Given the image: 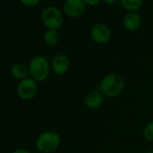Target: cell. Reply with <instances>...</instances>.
<instances>
[{
	"label": "cell",
	"instance_id": "cell-8",
	"mask_svg": "<svg viewBox=\"0 0 153 153\" xmlns=\"http://www.w3.org/2000/svg\"><path fill=\"white\" fill-rule=\"evenodd\" d=\"M86 4L83 0H66L63 5V12L68 17H79L85 12Z\"/></svg>",
	"mask_w": 153,
	"mask_h": 153
},
{
	"label": "cell",
	"instance_id": "cell-3",
	"mask_svg": "<svg viewBox=\"0 0 153 153\" xmlns=\"http://www.w3.org/2000/svg\"><path fill=\"white\" fill-rule=\"evenodd\" d=\"M61 143L60 135L51 130L42 132L36 139V149L42 153H52L59 149Z\"/></svg>",
	"mask_w": 153,
	"mask_h": 153
},
{
	"label": "cell",
	"instance_id": "cell-1",
	"mask_svg": "<svg viewBox=\"0 0 153 153\" xmlns=\"http://www.w3.org/2000/svg\"><path fill=\"white\" fill-rule=\"evenodd\" d=\"M125 88V80L123 76L116 72L106 74L101 79L97 89L109 98H116L120 97Z\"/></svg>",
	"mask_w": 153,
	"mask_h": 153
},
{
	"label": "cell",
	"instance_id": "cell-18",
	"mask_svg": "<svg viewBox=\"0 0 153 153\" xmlns=\"http://www.w3.org/2000/svg\"><path fill=\"white\" fill-rule=\"evenodd\" d=\"M104 3H105L106 5H113L116 0H103Z\"/></svg>",
	"mask_w": 153,
	"mask_h": 153
},
{
	"label": "cell",
	"instance_id": "cell-14",
	"mask_svg": "<svg viewBox=\"0 0 153 153\" xmlns=\"http://www.w3.org/2000/svg\"><path fill=\"white\" fill-rule=\"evenodd\" d=\"M142 136L145 140L149 142H153V121L146 123L142 130Z\"/></svg>",
	"mask_w": 153,
	"mask_h": 153
},
{
	"label": "cell",
	"instance_id": "cell-4",
	"mask_svg": "<svg viewBox=\"0 0 153 153\" xmlns=\"http://www.w3.org/2000/svg\"><path fill=\"white\" fill-rule=\"evenodd\" d=\"M42 19L44 25L49 30L57 31L63 24V16L61 12L54 7H46L42 13Z\"/></svg>",
	"mask_w": 153,
	"mask_h": 153
},
{
	"label": "cell",
	"instance_id": "cell-2",
	"mask_svg": "<svg viewBox=\"0 0 153 153\" xmlns=\"http://www.w3.org/2000/svg\"><path fill=\"white\" fill-rule=\"evenodd\" d=\"M30 78L36 82H43L50 76L51 67L48 59L43 56H36L31 59L28 65Z\"/></svg>",
	"mask_w": 153,
	"mask_h": 153
},
{
	"label": "cell",
	"instance_id": "cell-15",
	"mask_svg": "<svg viewBox=\"0 0 153 153\" xmlns=\"http://www.w3.org/2000/svg\"><path fill=\"white\" fill-rule=\"evenodd\" d=\"M20 1L26 7H35L40 3V0H20Z\"/></svg>",
	"mask_w": 153,
	"mask_h": 153
},
{
	"label": "cell",
	"instance_id": "cell-9",
	"mask_svg": "<svg viewBox=\"0 0 153 153\" xmlns=\"http://www.w3.org/2000/svg\"><path fill=\"white\" fill-rule=\"evenodd\" d=\"M105 96L98 90H91L86 94L84 97V105L90 110L99 109L105 102Z\"/></svg>",
	"mask_w": 153,
	"mask_h": 153
},
{
	"label": "cell",
	"instance_id": "cell-17",
	"mask_svg": "<svg viewBox=\"0 0 153 153\" xmlns=\"http://www.w3.org/2000/svg\"><path fill=\"white\" fill-rule=\"evenodd\" d=\"M12 153H31V151L26 149H16Z\"/></svg>",
	"mask_w": 153,
	"mask_h": 153
},
{
	"label": "cell",
	"instance_id": "cell-20",
	"mask_svg": "<svg viewBox=\"0 0 153 153\" xmlns=\"http://www.w3.org/2000/svg\"><path fill=\"white\" fill-rule=\"evenodd\" d=\"M152 11H153V9H152Z\"/></svg>",
	"mask_w": 153,
	"mask_h": 153
},
{
	"label": "cell",
	"instance_id": "cell-5",
	"mask_svg": "<svg viewBox=\"0 0 153 153\" xmlns=\"http://www.w3.org/2000/svg\"><path fill=\"white\" fill-rule=\"evenodd\" d=\"M37 92L38 82H36L32 78H27L19 81L16 88L17 96L25 101H28L34 98L37 95Z\"/></svg>",
	"mask_w": 153,
	"mask_h": 153
},
{
	"label": "cell",
	"instance_id": "cell-6",
	"mask_svg": "<svg viewBox=\"0 0 153 153\" xmlns=\"http://www.w3.org/2000/svg\"><path fill=\"white\" fill-rule=\"evenodd\" d=\"M92 40L97 44H105L111 40V30L105 24H96L90 30Z\"/></svg>",
	"mask_w": 153,
	"mask_h": 153
},
{
	"label": "cell",
	"instance_id": "cell-13",
	"mask_svg": "<svg viewBox=\"0 0 153 153\" xmlns=\"http://www.w3.org/2000/svg\"><path fill=\"white\" fill-rule=\"evenodd\" d=\"M143 0H121V5L128 11H137L142 6Z\"/></svg>",
	"mask_w": 153,
	"mask_h": 153
},
{
	"label": "cell",
	"instance_id": "cell-7",
	"mask_svg": "<svg viewBox=\"0 0 153 153\" xmlns=\"http://www.w3.org/2000/svg\"><path fill=\"white\" fill-rule=\"evenodd\" d=\"M51 70L58 76H64L68 73L70 67L69 58L64 53L56 54L51 60Z\"/></svg>",
	"mask_w": 153,
	"mask_h": 153
},
{
	"label": "cell",
	"instance_id": "cell-19",
	"mask_svg": "<svg viewBox=\"0 0 153 153\" xmlns=\"http://www.w3.org/2000/svg\"><path fill=\"white\" fill-rule=\"evenodd\" d=\"M145 153H153V149H148Z\"/></svg>",
	"mask_w": 153,
	"mask_h": 153
},
{
	"label": "cell",
	"instance_id": "cell-12",
	"mask_svg": "<svg viewBox=\"0 0 153 153\" xmlns=\"http://www.w3.org/2000/svg\"><path fill=\"white\" fill-rule=\"evenodd\" d=\"M44 42L49 46H55L59 41V35L56 30H48L44 33Z\"/></svg>",
	"mask_w": 153,
	"mask_h": 153
},
{
	"label": "cell",
	"instance_id": "cell-16",
	"mask_svg": "<svg viewBox=\"0 0 153 153\" xmlns=\"http://www.w3.org/2000/svg\"><path fill=\"white\" fill-rule=\"evenodd\" d=\"M85 2L86 5H88V6H91V7H94V6H97L99 4V2L101 0H83Z\"/></svg>",
	"mask_w": 153,
	"mask_h": 153
},
{
	"label": "cell",
	"instance_id": "cell-11",
	"mask_svg": "<svg viewBox=\"0 0 153 153\" xmlns=\"http://www.w3.org/2000/svg\"><path fill=\"white\" fill-rule=\"evenodd\" d=\"M11 75L17 80H23L30 76L29 68L24 63H16L11 68Z\"/></svg>",
	"mask_w": 153,
	"mask_h": 153
},
{
	"label": "cell",
	"instance_id": "cell-10",
	"mask_svg": "<svg viewBox=\"0 0 153 153\" xmlns=\"http://www.w3.org/2000/svg\"><path fill=\"white\" fill-rule=\"evenodd\" d=\"M141 24L140 15L136 11L128 12L123 17V26L129 32L137 31Z\"/></svg>",
	"mask_w": 153,
	"mask_h": 153
}]
</instances>
